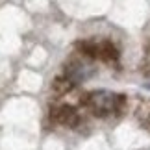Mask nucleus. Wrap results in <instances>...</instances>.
I'll return each instance as SVG.
<instances>
[{
  "mask_svg": "<svg viewBox=\"0 0 150 150\" xmlns=\"http://www.w3.org/2000/svg\"><path fill=\"white\" fill-rule=\"evenodd\" d=\"M80 104L91 109L95 117H108L115 111H120L126 104L124 95L109 93V91H93V93H85L80 98Z\"/></svg>",
  "mask_w": 150,
  "mask_h": 150,
  "instance_id": "nucleus-1",
  "label": "nucleus"
},
{
  "mask_svg": "<svg viewBox=\"0 0 150 150\" xmlns=\"http://www.w3.org/2000/svg\"><path fill=\"white\" fill-rule=\"evenodd\" d=\"M63 72H65L63 76H67L72 83L85 82L89 76H93V69H91L89 65H85L82 59H76V57L65 61V65H63Z\"/></svg>",
  "mask_w": 150,
  "mask_h": 150,
  "instance_id": "nucleus-2",
  "label": "nucleus"
},
{
  "mask_svg": "<svg viewBox=\"0 0 150 150\" xmlns=\"http://www.w3.org/2000/svg\"><path fill=\"white\" fill-rule=\"evenodd\" d=\"M50 119L54 120V122L61 124V126H67V128H74V126H78V122H80L78 111L72 106H69V104L54 106L50 109Z\"/></svg>",
  "mask_w": 150,
  "mask_h": 150,
  "instance_id": "nucleus-3",
  "label": "nucleus"
},
{
  "mask_svg": "<svg viewBox=\"0 0 150 150\" xmlns=\"http://www.w3.org/2000/svg\"><path fill=\"white\" fill-rule=\"evenodd\" d=\"M76 50L85 57L100 59V41H95V39H82V41H76Z\"/></svg>",
  "mask_w": 150,
  "mask_h": 150,
  "instance_id": "nucleus-4",
  "label": "nucleus"
},
{
  "mask_svg": "<svg viewBox=\"0 0 150 150\" xmlns=\"http://www.w3.org/2000/svg\"><path fill=\"white\" fill-rule=\"evenodd\" d=\"M119 59V50L117 47L108 41V39H104L100 41V61H106V63H111V61H117Z\"/></svg>",
  "mask_w": 150,
  "mask_h": 150,
  "instance_id": "nucleus-5",
  "label": "nucleus"
},
{
  "mask_svg": "<svg viewBox=\"0 0 150 150\" xmlns=\"http://www.w3.org/2000/svg\"><path fill=\"white\" fill-rule=\"evenodd\" d=\"M74 85H76V83H72L67 76H57L54 82H52V93H56V95H59V96L69 95L74 89Z\"/></svg>",
  "mask_w": 150,
  "mask_h": 150,
  "instance_id": "nucleus-6",
  "label": "nucleus"
}]
</instances>
